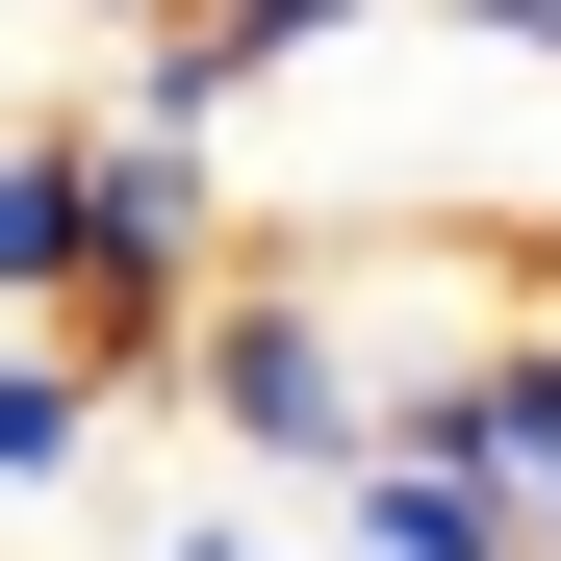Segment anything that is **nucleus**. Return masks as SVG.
I'll return each mask as SVG.
<instances>
[{
  "label": "nucleus",
  "mask_w": 561,
  "mask_h": 561,
  "mask_svg": "<svg viewBox=\"0 0 561 561\" xmlns=\"http://www.w3.org/2000/svg\"><path fill=\"white\" fill-rule=\"evenodd\" d=\"M51 26H153V0H51Z\"/></svg>",
  "instance_id": "423d86ee"
},
{
  "label": "nucleus",
  "mask_w": 561,
  "mask_h": 561,
  "mask_svg": "<svg viewBox=\"0 0 561 561\" xmlns=\"http://www.w3.org/2000/svg\"><path fill=\"white\" fill-rule=\"evenodd\" d=\"M128 561H307V536H280V511H153Z\"/></svg>",
  "instance_id": "20e7f679"
},
{
  "label": "nucleus",
  "mask_w": 561,
  "mask_h": 561,
  "mask_svg": "<svg viewBox=\"0 0 561 561\" xmlns=\"http://www.w3.org/2000/svg\"><path fill=\"white\" fill-rule=\"evenodd\" d=\"M0 307H77V103H0Z\"/></svg>",
  "instance_id": "7ed1b4c3"
},
{
  "label": "nucleus",
  "mask_w": 561,
  "mask_h": 561,
  "mask_svg": "<svg viewBox=\"0 0 561 561\" xmlns=\"http://www.w3.org/2000/svg\"><path fill=\"white\" fill-rule=\"evenodd\" d=\"M103 459H128V409L77 383L51 332H0V511H103Z\"/></svg>",
  "instance_id": "f03ea898"
},
{
  "label": "nucleus",
  "mask_w": 561,
  "mask_h": 561,
  "mask_svg": "<svg viewBox=\"0 0 561 561\" xmlns=\"http://www.w3.org/2000/svg\"><path fill=\"white\" fill-rule=\"evenodd\" d=\"M409 26H459V51H561V0H409Z\"/></svg>",
  "instance_id": "39448f33"
},
{
  "label": "nucleus",
  "mask_w": 561,
  "mask_h": 561,
  "mask_svg": "<svg viewBox=\"0 0 561 561\" xmlns=\"http://www.w3.org/2000/svg\"><path fill=\"white\" fill-rule=\"evenodd\" d=\"M0 332H26V307H0Z\"/></svg>",
  "instance_id": "0eeeda50"
},
{
  "label": "nucleus",
  "mask_w": 561,
  "mask_h": 561,
  "mask_svg": "<svg viewBox=\"0 0 561 561\" xmlns=\"http://www.w3.org/2000/svg\"><path fill=\"white\" fill-rule=\"evenodd\" d=\"M153 409L205 434L230 485L332 511V459L383 434V357H357V280H332V230H230L205 280H179V332H153Z\"/></svg>",
  "instance_id": "f257e3e1"
}]
</instances>
